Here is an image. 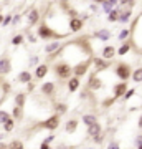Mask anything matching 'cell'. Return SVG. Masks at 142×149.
Instances as JSON below:
<instances>
[{
	"label": "cell",
	"mask_w": 142,
	"mask_h": 149,
	"mask_svg": "<svg viewBox=\"0 0 142 149\" xmlns=\"http://www.w3.org/2000/svg\"><path fill=\"white\" fill-rule=\"evenodd\" d=\"M93 65H94V73H103V71H107L111 68V61L101 58V56H94Z\"/></svg>",
	"instance_id": "ba28073f"
},
{
	"label": "cell",
	"mask_w": 142,
	"mask_h": 149,
	"mask_svg": "<svg viewBox=\"0 0 142 149\" xmlns=\"http://www.w3.org/2000/svg\"><path fill=\"white\" fill-rule=\"evenodd\" d=\"M13 104H15V106H20V108H25L26 93H17V95L13 96Z\"/></svg>",
	"instance_id": "d4e9b609"
},
{
	"label": "cell",
	"mask_w": 142,
	"mask_h": 149,
	"mask_svg": "<svg viewBox=\"0 0 142 149\" xmlns=\"http://www.w3.org/2000/svg\"><path fill=\"white\" fill-rule=\"evenodd\" d=\"M134 143H136V146H141V144H142V133H141V134H136Z\"/></svg>",
	"instance_id": "7dc6e473"
},
{
	"label": "cell",
	"mask_w": 142,
	"mask_h": 149,
	"mask_svg": "<svg viewBox=\"0 0 142 149\" xmlns=\"http://www.w3.org/2000/svg\"><path fill=\"white\" fill-rule=\"evenodd\" d=\"M50 148H51V144H46V143H43V141H42V143H40V148H38V149H50Z\"/></svg>",
	"instance_id": "c3c4849f"
},
{
	"label": "cell",
	"mask_w": 142,
	"mask_h": 149,
	"mask_svg": "<svg viewBox=\"0 0 142 149\" xmlns=\"http://www.w3.org/2000/svg\"><path fill=\"white\" fill-rule=\"evenodd\" d=\"M21 20V15H12V25H18Z\"/></svg>",
	"instance_id": "ee69618b"
},
{
	"label": "cell",
	"mask_w": 142,
	"mask_h": 149,
	"mask_svg": "<svg viewBox=\"0 0 142 149\" xmlns=\"http://www.w3.org/2000/svg\"><path fill=\"white\" fill-rule=\"evenodd\" d=\"M0 13H2V5H0Z\"/></svg>",
	"instance_id": "91938a15"
},
{
	"label": "cell",
	"mask_w": 142,
	"mask_h": 149,
	"mask_svg": "<svg viewBox=\"0 0 142 149\" xmlns=\"http://www.w3.org/2000/svg\"><path fill=\"white\" fill-rule=\"evenodd\" d=\"M48 73H50V65L48 63H40L38 66H35L33 78H35V80H45Z\"/></svg>",
	"instance_id": "30bf717a"
},
{
	"label": "cell",
	"mask_w": 142,
	"mask_h": 149,
	"mask_svg": "<svg viewBox=\"0 0 142 149\" xmlns=\"http://www.w3.org/2000/svg\"><path fill=\"white\" fill-rule=\"evenodd\" d=\"M23 42H25V35H23V33H17V35H13V38H12V45H13V47H20Z\"/></svg>",
	"instance_id": "4dcf8cb0"
},
{
	"label": "cell",
	"mask_w": 142,
	"mask_h": 149,
	"mask_svg": "<svg viewBox=\"0 0 142 149\" xmlns=\"http://www.w3.org/2000/svg\"><path fill=\"white\" fill-rule=\"evenodd\" d=\"M91 139H93V143H96V144H103L104 139H106V136L101 133V134H98V136H94V138H91Z\"/></svg>",
	"instance_id": "ab89813d"
},
{
	"label": "cell",
	"mask_w": 142,
	"mask_h": 149,
	"mask_svg": "<svg viewBox=\"0 0 142 149\" xmlns=\"http://www.w3.org/2000/svg\"><path fill=\"white\" fill-rule=\"evenodd\" d=\"M3 17H5V15H2V13H0V25H2V22H3Z\"/></svg>",
	"instance_id": "11a10c76"
},
{
	"label": "cell",
	"mask_w": 142,
	"mask_h": 149,
	"mask_svg": "<svg viewBox=\"0 0 142 149\" xmlns=\"http://www.w3.org/2000/svg\"><path fill=\"white\" fill-rule=\"evenodd\" d=\"M15 124H17V121L13 119V118H8L3 124H2V128H3V133H12L13 129H15Z\"/></svg>",
	"instance_id": "4316f807"
},
{
	"label": "cell",
	"mask_w": 142,
	"mask_h": 149,
	"mask_svg": "<svg viewBox=\"0 0 142 149\" xmlns=\"http://www.w3.org/2000/svg\"><path fill=\"white\" fill-rule=\"evenodd\" d=\"M55 138H56V136H55V134H48L46 138L43 139V143H46V144H51L53 141H55Z\"/></svg>",
	"instance_id": "7bdbcfd3"
},
{
	"label": "cell",
	"mask_w": 142,
	"mask_h": 149,
	"mask_svg": "<svg viewBox=\"0 0 142 149\" xmlns=\"http://www.w3.org/2000/svg\"><path fill=\"white\" fill-rule=\"evenodd\" d=\"M8 118H12L10 113L7 111V109H0V126H2V124H3L7 119H8Z\"/></svg>",
	"instance_id": "e575fe53"
},
{
	"label": "cell",
	"mask_w": 142,
	"mask_h": 149,
	"mask_svg": "<svg viewBox=\"0 0 142 149\" xmlns=\"http://www.w3.org/2000/svg\"><path fill=\"white\" fill-rule=\"evenodd\" d=\"M28 65H30V66H38V65H40V56H38V55H32L30 60H28Z\"/></svg>",
	"instance_id": "74e56055"
},
{
	"label": "cell",
	"mask_w": 142,
	"mask_h": 149,
	"mask_svg": "<svg viewBox=\"0 0 142 149\" xmlns=\"http://www.w3.org/2000/svg\"><path fill=\"white\" fill-rule=\"evenodd\" d=\"M107 149H121V146H119L117 141H111L109 146H107Z\"/></svg>",
	"instance_id": "f6af8a7d"
},
{
	"label": "cell",
	"mask_w": 142,
	"mask_h": 149,
	"mask_svg": "<svg viewBox=\"0 0 142 149\" xmlns=\"http://www.w3.org/2000/svg\"><path fill=\"white\" fill-rule=\"evenodd\" d=\"M81 121H83V124L88 128V126H91V124L98 123V116H96V114H93V113H86V114H83Z\"/></svg>",
	"instance_id": "cb8c5ba5"
},
{
	"label": "cell",
	"mask_w": 142,
	"mask_h": 149,
	"mask_svg": "<svg viewBox=\"0 0 142 149\" xmlns=\"http://www.w3.org/2000/svg\"><path fill=\"white\" fill-rule=\"evenodd\" d=\"M8 25H12V15H5L2 22V27H8Z\"/></svg>",
	"instance_id": "60d3db41"
},
{
	"label": "cell",
	"mask_w": 142,
	"mask_h": 149,
	"mask_svg": "<svg viewBox=\"0 0 142 149\" xmlns=\"http://www.w3.org/2000/svg\"><path fill=\"white\" fill-rule=\"evenodd\" d=\"M0 149H7V144L5 143H0Z\"/></svg>",
	"instance_id": "816d5d0a"
},
{
	"label": "cell",
	"mask_w": 142,
	"mask_h": 149,
	"mask_svg": "<svg viewBox=\"0 0 142 149\" xmlns=\"http://www.w3.org/2000/svg\"><path fill=\"white\" fill-rule=\"evenodd\" d=\"M114 74H116V76H117L121 81L131 80V76H132V66H131L129 63L119 61V63L114 66Z\"/></svg>",
	"instance_id": "277c9868"
},
{
	"label": "cell",
	"mask_w": 142,
	"mask_h": 149,
	"mask_svg": "<svg viewBox=\"0 0 142 149\" xmlns=\"http://www.w3.org/2000/svg\"><path fill=\"white\" fill-rule=\"evenodd\" d=\"M55 149H68L66 146H60V148H55Z\"/></svg>",
	"instance_id": "9f6ffc18"
},
{
	"label": "cell",
	"mask_w": 142,
	"mask_h": 149,
	"mask_svg": "<svg viewBox=\"0 0 142 149\" xmlns=\"http://www.w3.org/2000/svg\"><path fill=\"white\" fill-rule=\"evenodd\" d=\"M121 10H122V8L116 7L112 12H109V13H107V22H111V23H117V20H119V15H121Z\"/></svg>",
	"instance_id": "484cf974"
},
{
	"label": "cell",
	"mask_w": 142,
	"mask_h": 149,
	"mask_svg": "<svg viewBox=\"0 0 142 149\" xmlns=\"http://www.w3.org/2000/svg\"><path fill=\"white\" fill-rule=\"evenodd\" d=\"M26 38H28V42H30V43H37V38H38V37L32 35L30 32H26Z\"/></svg>",
	"instance_id": "bcb514c9"
},
{
	"label": "cell",
	"mask_w": 142,
	"mask_h": 149,
	"mask_svg": "<svg viewBox=\"0 0 142 149\" xmlns=\"http://www.w3.org/2000/svg\"><path fill=\"white\" fill-rule=\"evenodd\" d=\"M131 18H132V8H122L121 10V15H119V23H127V22H131Z\"/></svg>",
	"instance_id": "603a6c76"
},
{
	"label": "cell",
	"mask_w": 142,
	"mask_h": 149,
	"mask_svg": "<svg viewBox=\"0 0 142 149\" xmlns=\"http://www.w3.org/2000/svg\"><path fill=\"white\" fill-rule=\"evenodd\" d=\"M55 109H56V114H58V116L66 114V113H68V104H66V103H55Z\"/></svg>",
	"instance_id": "f546056e"
},
{
	"label": "cell",
	"mask_w": 142,
	"mask_h": 149,
	"mask_svg": "<svg viewBox=\"0 0 142 149\" xmlns=\"http://www.w3.org/2000/svg\"><path fill=\"white\" fill-rule=\"evenodd\" d=\"M89 10H91V12H98V10H99L98 3H91V5H89Z\"/></svg>",
	"instance_id": "681fc988"
},
{
	"label": "cell",
	"mask_w": 142,
	"mask_h": 149,
	"mask_svg": "<svg viewBox=\"0 0 142 149\" xmlns=\"http://www.w3.org/2000/svg\"><path fill=\"white\" fill-rule=\"evenodd\" d=\"M137 126H139V129L142 131V114L139 116V121H137Z\"/></svg>",
	"instance_id": "f907efd6"
},
{
	"label": "cell",
	"mask_w": 142,
	"mask_h": 149,
	"mask_svg": "<svg viewBox=\"0 0 142 149\" xmlns=\"http://www.w3.org/2000/svg\"><path fill=\"white\" fill-rule=\"evenodd\" d=\"M78 126H79V121L76 118H71L68 121L64 123V133L66 134H74L78 131Z\"/></svg>",
	"instance_id": "9a60e30c"
},
{
	"label": "cell",
	"mask_w": 142,
	"mask_h": 149,
	"mask_svg": "<svg viewBox=\"0 0 142 149\" xmlns=\"http://www.w3.org/2000/svg\"><path fill=\"white\" fill-rule=\"evenodd\" d=\"M7 149H25V144L21 139H12L10 143L7 144Z\"/></svg>",
	"instance_id": "83f0119b"
},
{
	"label": "cell",
	"mask_w": 142,
	"mask_h": 149,
	"mask_svg": "<svg viewBox=\"0 0 142 149\" xmlns=\"http://www.w3.org/2000/svg\"><path fill=\"white\" fill-rule=\"evenodd\" d=\"M131 80L134 81V83H142V66H139V68H136V70H132Z\"/></svg>",
	"instance_id": "f1b7e54d"
},
{
	"label": "cell",
	"mask_w": 142,
	"mask_h": 149,
	"mask_svg": "<svg viewBox=\"0 0 142 149\" xmlns=\"http://www.w3.org/2000/svg\"><path fill=\"white\" fill-rule=\"evenodd\" d=\"M139 53H141V55H142V48H141V50H139Z\"/></svg>",
	"instance_id": "680465c9"
},
{
	"label": "cell",
	"mask_w": 142,
	"mask_h": 149,
	"mask_svg": "<svg viewBox=\"0 0 142 149\" xmlns=\"http://www.w3.org/2000/svg\"><path fill=\"white\" fill-rule=\"evenodd\" d=\"M134 95H136V90H134V88H131V90H127L126 93H124L122 100H124V101H129V100H132V98H134Z\"/></svg>",
	"instance_id": "d590c367"
},
{
	"label": "cell",
	"mask_w": 142,
	"mask_h": 149,
	"mask_svg": "<svg viewBox=\"0 0 142 149\" xmlns=\"http://www.w3.org/2000/svg\"><path fill=\"white\" fill-rule=\"evenodd\" d=\"M93 38H96V40H99V42H109L111 38H112V32H111L109 28H98V30H94V33H93Z\"/></svg>",
	"instance_id": "9c48e42d"
},
{
	"label": "cell",
	"mask_w": 142,
	"mask_h": 149,
	"mask_svg": "<svg viewBox=\"0 0 142 149\" xmlns=\"http://www.w3.org/2000/svg\"><path fill=\"white\" fill-rule=\"evenodd\" d=\"M91 65H93V58L84 60V61H81V63L73 65V76H78V78L84 76V74L88 73V70L91 68Z\"/></svg>",
	"instance_id": "5b68a950"
},
{
	"label": "cell",
	"mask_w": 142,
	"mask_h": 149,
	"mask_svg": "<svg viewBox=\"0 0 142 149\" xmlns=\"http://www.w3.org/2000/svg\"><path fill=\"white\" fill-rule=\"evenodd\" d=\"M61 47H63V43L60 42V40H51L50 43H46V45H45V53L51 55V53H55V52H58Z\"/></svg>",
	"instance_id": "d6986e66"
},
{
	"label": "cell",
	"mask_w": 142,
	"mask_h": 149,
	"mask_svg": "<svg viewBox=\"0 0 142 149\" xmlns=\"http://www.w3.org/2000/svg\"><path fill=\"white\" fill-rule=\"evenodd\" d=\"M132 48H134V47H132L131 38H129V40H124V42H122V45L116 50V55H117V56H124V55H127L129 52H131Z\"/></svg>",
	"instance_id": "ac0fdd59"
},
{
	"label": "cell",
	"mask_w": 142,
	"mask_h": 149,
	"mask_svg": "<svg viewBox=\"0 0 142 149\" xmlns=\"http://www.w3.org/2000/svg\"><path fill=\"white\" fill-rule=\"evenodd\" d=\"M53 73L56 74V78L60 81H68L71 76H73V66L68 63V61H64V60H60L56 63L53 65Z\"/></svg>",
	"instance_id": "7a4b0ae2"
},
{
	"label": "cell",
	"mask_w": 142,
	"mask_h": 149,
	"mask_svg": "<svg viewBox=\"0 0 142 149\" xmlns=\"http://www.w3.org/2000/svg\"><path fill=\"white\" fill-rule=\"evenodd\" d=\"M114 56H116V48L112 47V45H106V47H103V50H101V58L111 61Z\"/></svg>",
	"instance_id": "2e32d148"
},
{
	"label": "cell",
	"mask_w": 142,
	"mask_h": 149,
	"mask_svg": "<svg viewBox=\"0 0 142 149\" xmlns=\"http://www.w3.org/2000/svg\"><path fill=\"white\" fill-rule=\"evenodd\" d=\"M17 81H18V83H21V85H26V83L33 81V74L30 73L28 70H23V71H20V73H18V76H17Z\"/></svg>",
	"instance_id": "ffe728a7"
},
{
	"label": "cell",
	"mask_w": 142,
	"mask_h": 149,
	"mask_svg": "<svg viewBox=\"0 0 142 149\" xmlns=\"http://www.w3.org/2000/svg\"><path fill=\"white\" fill-rule=\"evenodd\" d=\"M60 124H61V116H58V114H51V116H48L46 119H43V121L38 123L37 128L38 129H46V131L53 133V131H56V129L60 128Z\"/></svg>",
	"instance_id": "3957f363"
},
{
	"label": "cell",
	"mask_w": 142,
	"mask_h": 149,
	"mask_svg": "<svg viewBox=\"0 0 142 149\" xmlns=\"http://www.w3.org/2000/svg\"><path fill=\"white\" fill-rule=\"evenodd\" d=\"M50 149H55V148H50Z\"/></svg>",
	"instance_id": "94428289"
},
{
	"label": "cell",
	"mask_w": 142,
	"mask_h": 149,
	"mask_svg": "<svg viewBox=\"0 0 142 149\" xmlns=\"http://www.w3.org/2000/svg\"><path fill=\"white\" fill-rule=\"evenodd\" d=\"M35 32H37V37L42 38V40H45V42H51V40H63V38L68 37V35H63V33L55 32V30H53V28L50 27L45 20L38 23V27H37Z\"/></svg>",
	"instance_id": "6da1fadb"
},
{
	"label": "cell",
	"mask_w": 142,
	"mask_h": 149,
	"mask_svg": "<svg viewBox=\"0 0 142 149\" xmlns=\"http://www.w3.org/2000/svg\"><path fill=\"white\" fill-rule=\"evenodd\" d=\"M10 116L15 119V121H21L23 118H25V108H20V106H15L13 104V108H12V113Z\"/></svg>",
	"instance_id": "7402d4cb"
},
{
	"label": "cell",
	"mask_w": 142,
	"mask_h": 149,
	"mask_svg": "<svg viewBox=\"0 0 142 149\" xmlns=\"http://www.w3.org/2000/svg\"><path fill=\"white\" fill-rule=\"evenodd\" d=\"M12 71V60L10 56H0V76H7Z\"/></svg>",
	"instance_id": "8fae6325"
},
{
	"label": "cell",
	"mask_w": 142,
	"mask_h": 149,
	"mask_svg": "<svg viewBox=\"0 0 142 149\" xmlns=\"http://www.w3.org/2000/svg\"><path fill=\"white\" fill-rule=\"evenodd\" d=\"M42 18V13L38 8H32V10L26 13V22H28V27H33V25H38V22Z\"/></svg>",
	"instance_id": "4fadbf2b"
},
{
	"label": "cell",
	"mask_w": 142,
	"mask_h": 149,
	"mask_svg": "<svg viewBox=\"0 0 142 149\" xmlns=\"http://www.w3.org/2000/svg\"><path fill=\"white\" fill-rule=\"evenodd\" d=\"M116 101H117V100H116V98H112V96H111V98H106L104 101H103V106H104V108H111Z\"/></svg>",
	"instance_id": "f35d334b"
},
{
	"label": "cell",
	"mask_w": 142,
	"mask_h": 149,
	"mask_svg": "<svg viewBox=\"0 0 142 149\" xmlns=\"http://www.w3.org/2000/svg\"><path fill=\"white\" fill-rule=\"evenodd\" d=\"M58 2H60V3H68L69 0H58Z\"/></svg>",
	"instance_id": "db71d44e"
},
{
	"label": "cell",
	"mask_w": 142,
	"mask_h": 149,
	"mask_svg": "<svg viewBox=\"0 0 142 149\" xmlns=\"http://www.w3.org/2000/svg\"><path fill=\"white\" fill-rule=\"evenodd\" d=\"M114 8H116V7H112V5L109 3V2H107V0L101 3V12H104V13H109V12H112Z\"/></svg>",
	"instance_id": "d6a6232c"
},
{
	"label": "cell",
	"mask_w": 142,
	"mask_h": 149,
	"mask_svg": "<svg viewBox=\"0 0 142 149\" xmlns=\"http://www.w3.org/2000/svg\"><path fill=\"white\" fill-rule=\"evenodd\" d=\"M137 149H142V144H141V146H137Z\"/></svg>",
	"instance_id": "6f0895ef"
},
{
	"label": "cell",
	"mask_w": 142,
	"mask_h": 149,
	"mask_svg": "<svg viewBox=\"0 0 142 149\" xmlns=\"http://www.w3.org/2000/svg\"><path fill=\"white\" fill-rule=\"evenodd\" d=\"M103 133V126H101L99 123H94V124H91V126H88L86 128V134L89 136V138H94V136H98V134Z\"/></svg>",
	"instance_id": "44dd1931"
},
{
	"label": "cell",
	"mask_w": 142,
	"mask_h": 149,
	"mask_svg": "<svg viewBox=\"0 0 142 149\" xmlns=\"http://www.w3.org/2000/svg\"><path fill=\"white\" fill-rule=\"evenodd\" d=\"M103 83L104 81L99 78V74L98 73H91V76L88 78V83H86V90L88 91H99L101 88H103Z\"/></svg>",
	"instance_id": "8992f818"
},
{
	"label": "cell",
	"mask_w": 142,
	"mask_h": 149,
	"mask_svg": "<svg viewBox=\"0 0 142 149\" xmlns=\"http://www.w3.org/2000/svg\"><path fill=\"white\" fill-rule=\"evenodd\" d=\"M83 27H84V22L79 18V17H76V18H69V22H68V28H69V32L71 33H78V32H81L83 30Z\"/></svg>",
	"instance_id": "5bb4252c"
},
{
	"label": "cell",
	"mask_w": 142,
	"mask_h": 149,
	"mask_svg": "<svg viewBox=\"0 0 142 149\" xmlns=\"http://www.w3.org/2000/svg\"><path fill=\"white\" fill-rule=\"evenodd\" d=\"M3 138H5V133H0V143L3 141Z\"/></svg>",
	"instance_id": "f5cc1de1"
},
{
	"label": "cell",
	"mask_w": 142,
	"mask_h": 149,
	"mask_svg": "<svg viewBox=\"0 0 142 149\" xmlns=\"http://www.w3.org/2000/svg\"><path fill=\"white\" fill-rule=\"evenodd\" d=\"M40 93L43 96H46V98H53V96L56 95V83L55 81H45V83H42Z\"/></svg>",
	"instance_id": "52a82bcc"
},
{
	"label": "cell",
	"mask_w": 142,
	"mask_h": 149,
	"mask_svg": "<svg viewBox=\"0 0 142 149\" xmlns=\"http://www.w3.org/2000/svg\"><path fill=\"white\" fill-rule=\"evenodd\" d=\"M0 88H2V91H3L5 95H8V93L12 91V85L8 83V81H5V80L2 81V85H0Z\"/></svg>",
	"instance_id": "8d00e7d4"
},
{
	"label": "cell",
	"mask_w": 142,
	"mask_h": 149,
	"mask_svg": "<svg viewBox=\"0 0 142 149\" xmlns=\"http://www.w3.org/2000/svg\"><path fill=\"white\" fill-rule=\"evenodd\" d=\"M35 88H37L35 81H30V83H26V93H33V91H35Z\"/></svg>",
	"instance_id": "b9f144b4"
},
{
	"label": "cell",
	"mask_w": 142,
	"mask_h": 149,
	"mask_svg": "<svg viewBox=\"0 0 142 149\" xmlns=\"http://www.w3.org/2000/svg\"><path fill=\"white\" fill-rule=\"evenodd\" d=\"M129 38H131V28H122L121 32L117 33V40H121V42L129 40Z\"/></svg>",
	"instance_id": "1f68e13d"
},
{
	"label": "cell",
	"mask_w": 142,
	"mask_h": 149,
	"mask_svg": "<svg viewBox=\"0 0 142 149\" xmlns=\"http://www.w3.org/2000/svg\"><path fill=\"white\" fill-rule=\"evenodd\" d=\"M127 90H129V88H127V81L116 83V85L112 86V98H116V100L122 98V96H124V93H126Z\"/></svg>",
	"instance_id": "7c38bea8"
},
{
	"label": "cell",
	"mask_w": 142,
	"mask_h": 149,
	"mask_svg": "<svg viewBox=\"0 0 142 149\" xmlns=\"http://www.w3.org/2000/svg\"><path fill=\"white\" fill-rule=\"evenodd\" d=\"M137 0H121L119 2V5L122 7V8H132V7L136 5Z\"/></svg>",
	"instance_id": "836d02e7"
},
{
	"label": "cell",
	"mask_w": 142,
	"mask_h": 149,
	"mask_svg": "<svg viewBox=\"0 0 142 149\" xmlns=\"http://www.w3.org/2000/svg\"><path fill=\"white\" fill-rule=\"evenodd\" d=\"M66 86H68L69 93H76V91L81 88V78H78V76H71V78L66 81Z\"/></svg>",
	"instance_id": "e0dca14e"
}]
</instances>
